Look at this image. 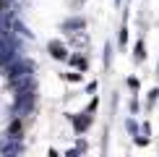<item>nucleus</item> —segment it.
Here are the masks:
<instances>
[{
	"label": "nucleus",
	"instance_id": "f257e3e1",
	"mask_svg": "<svg viewBox=\"0 0 159 157\" xmlns=\"http://www.w3.org/2000/svg\"><path fill=\"white\" fill-rule=\"evenodd\" d=\"M50 50H52V55H55V58H65V52H63L60 45H50Z\"/></svg>",
	"mask_w": 159,
	"mask_h": 157
}]
</instances>
